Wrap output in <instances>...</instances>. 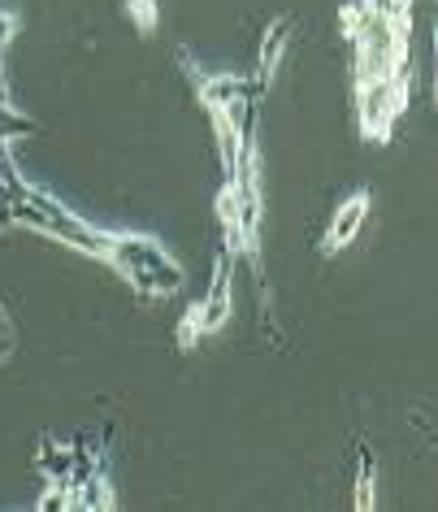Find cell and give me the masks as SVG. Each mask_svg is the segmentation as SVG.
I'll return each mask as SVG.
<instances>
[{
  "mask_svg": "<svg viewBox=\"0 0 438 512\" xmlns=\"http://www.w3.org/2000/svg\"><path fill=\"white\" fill-rule=\"evenodd\" d=\"M291 31H295V18H278L274 27L265 31V40H261V57H256V79H261V87L274 79V70H278V61L282 53H287V44H291Z\"/></svg>",
  "mask_w": 438,
  "mask_h": 512,
  "instance_id": "obj_4",
  "label": "cell"
},
{
  "mask_svg": "<svg viewBox=\"0 0 438 512\" xmlns=\"http://www.w3.org/2000/svg\"><path fill=\"white\" fill-rule=\"evenodd\" d=\"M196 92H200V105L217 113V109H239V105H248V96H252V87L243 74H204V79L196 83Z\"/></svg>",
  "mask_w": 438,
  "mask_h": 512,
  "instance_id": "obj_3",
  "label": "cell"
},
{
  "mask_svg": "<svg viewBox=\"0 0 438 512\" xmlns=\"http://www.w3.org/2000/svg\"><path fill=\"white\" fill-rule=\"evenodd\" d=\"M196 309H200V330L204 335H213V330H222L230 322V313H235V304H230V252L217 256V274H213L209 300H200Z\"/></svg>",
  "mask_w": 438,
  "mask_h": 512,
  "instance_id": "obj_2",
  "label": "cell"
},
{
  "mask_svg": "<svg viewBox=\"0 0 438 512\" xmlns=\"http://www.w3.org/2000/svg\"><path fill=\"white\" fill-rule=\"evenodd\" d=\"M200 335H204V330H200V309L191 304V309L183 313V322H178V348H183V352H196V348H200Z\"/></svg>",
  "mask_w": 438,
  "mask_h": 512,
  "instance_id": "obj_8",
  "label": "cell"
},
{
  "mask_svg": "<svg viewBox=\"0 0 438 512\" xmlns=\"http://www.w3.org/2000/svg\"><path fill=\"white\" fill-rule=\"evenodd\" d=\"M369 191H356V196H347L339 209H334L330 217V226H326V239H321V252L334 256V252H343L347 243H352L360 235V226H365V217H369Z\"/></svg>",
  "mask_w": 438,
  "mask_h": 512,
  "instance_id": "obj_1",
  "label": "cell"
},
{
  "mask_svg": "<svg viewBox=\"0 0 438 512\" xmlns=\"http://www.w3.org/2000/svg\"><path fill=\"white\" fill-rule=\"evenodd\" d=\"M126 14L139 27V35H157V18H161V0H126Z\"/></svg>",
  "mask_w": 438,
  "mask_h": 512,
  "instance_id": "obj_7",
  "label": "cell"
},
{
  "mask_svg": "<svg viewBox=\"0 0 438 512\" xmlns=\"http://www.w3.org/2000/svg\"><path fill=\"white\" fill-rule=\"evenodd\" d=\"M369 14H373V0H347V5L339 9V31H343V40H356V35L365 31Z\"/></svg>",
  "mask_w": 438,
  "mask_h": 512,
  "instance_id": "obj_6",
  "label": "cell"
},
{
  "mask_svg": "<svg viewBox=\"0 0 438 512\" xmlns=\"http://www.w3.org/2000/svg\"><path fill=\"white\" fill-rule=\"evenodd\" d=\"M14 31H18V18L14 14H0V48L14 40Z\"/></svg>",
  "mask_w": 438,
  "mask_h": 512,
  "instance_id": "obj_10",
  "label": "cell"
},
{
  "mask_svg": "<svg viewBox=\"0 0 438 512\" xmlns=\"http://www.w3.org/2000/svg\"><path fill=\"white\" fill-rule=\"evenodd\" d=\"M14 356V322H9L5 304H0V361H9Z\"/></svg>",
  "mask_w": 438,
  "mask_h": 512,
  "instance_id": "obj_9",
  "label": "cell"
},
{
  "mask_svg": "<svg viewBox=\"0 0 438 512\" xmlns=\"http://www.w3.org/2000/svg\"><path fill=\"white\" fill-rule=\"evenodd\" d=\"M378 504V465H373V452L360 447V469H356V512H369Z\"/></svg>",
  "mask_w": 438,
  "mask_h": 512,
  "instance_id": "obj_5",
  "label": "cell"
}]
</instances>
